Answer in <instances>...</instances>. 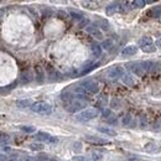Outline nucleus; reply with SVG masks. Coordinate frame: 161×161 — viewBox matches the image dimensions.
<instances>
[{
  "instance_id": "nucleus-19",
  "label": "nucleus",
  "mask_w": 161,
  "mask_h": 161,
  "mask_svg": "<svg viewBox=\"0 0 161 161\" xmlns=\"http://www.w3.org/2000/svg\"><path fill=\"white\" fill-rule=\"evenodd\" d=\"M113 46H114V44H113V41L112 40H104L103 41V44H102V47L104 48V50H108V51H110V50L113 48Z\"/></svg>"
},
{
  "instance_id": "nucleus-34",
  "label": "nucleus",
  "mask_w": 161,
  "mask_h": 161,
  "mask_svg": "<svg viewBox=\"0 0 161 161\" xmlns=\"http://www.w3.org/2000/svg\"><path fill=\"white\" fill-rule=\"evenodd\" d=\"M74 150H77V151H79V150H80V144L79 143H76L74 144Z\"/></svg>"
},
{
  "instance_id": "nucleus-32",
  "label": "nucleus",
  "mask_w": 161,
  "mask_h": 161,
  "mask_svg": "<svg viewBox=\"0 0 161 161\" xmlns=\"http://www.w3.org/2000/svg\"><path fill=\"white\" fill-rule=\"evenodd\" d=\"M153 147H155V145H154V144H147V145L145 146V149L147 150V151H154L155 149H153Z\"/></svg>"
},
{
  "instance_id": "nucleus-37",
  "label": "nucleus",
  "mask_w": 161,
  "mask_h": 161,
  "mask_svg": "<svg viewBox=\"0 0 161 161\" xmlns=\"http://www.w3.org/2000/svg\"><path fill=\"white\" fill-rule=\"evenodd\" d=\"M155 2H157V0H145V3H147V4H153Z\"/></svg>"
},
{
  "instance_id": "nucleus-6",
  "label": "nucleus",
  "mask_w": 161,
  "mask_h": 161,
  "mask_svg": "<svg viewBox=\"0 0 161 161\" xmlns=\"http://www.w3.org/2000/svg\"><path fill=\"white\" fill-rule=\"evenodd\" d=\"M130 68V71H132L134 74L136 76H143L145 73V69L141 65V62H133V63H129L128 66Z\"/></svg>"
},
{
  "instance_id": "nucleus-26",
  "label": "nucleus",
  "mask_w": 161,
  "mask_h": 161,
  "mask_svg": "<svg viewBox=\"0 0 161 161\" xmlns=\"http://www.w3.org/2000/svg\"><path fill=\"white\" fill-rule=\"evenodd\" d=\"M20 129L25 133H34L35 132V128L34 126H29V125H24V126H20Z\"/></svg>"
},
{
  "instance_id": "nucleus-3",
  "label": "nucleus",
  "mask_w": 161,
  "mask_h": 161,
  "mask_svg": "<svg viewBox=\"0 0 161 161\" xmlns=\"http://www.w3.org/2000/svg\"><path fill=\"white\" fill-rule=\"evenodd\" d=\"M97 117H98V110L94 108H88V109L82 110L79 114H77L76 118L79 122H88V120H92Z\"/></svg>"
},
{
  "instance_id": "nucleus-1",
  "label": "nucleus",
  "mask_w": 161,
  "mask_h": 161,
  "mask_svg": "<svg viewBox=\"0 0 161 161\" xmlns=\"http://www.w3.org/2000/svg\"><path fill=\"white\" fill-rule=\"evenodd\" d=\"M31 110L41 115H50L52 113V107L46 102H36L31 104Z\"/></svg>"
},
{
  "instance_id": "nucleus-24",
  "label": "nucleus",
  "mask_w": 161,
  "mask_h": 161,
  "mask_svg": "<svg viewBox=\"0 0 161 161\" xmlns=\"http://www.w3.org/2000/svg\"><path fill=\"white\" fill-rule=\"evenodd\" d=\"M133 5H134V8L141 9V8H144V5H145V0H134Z\"/></svg>"
},
{
  "instance_id": "nucleus-33",
  "label": "nucleus",
  "mask_w": 161,
  "mask_h": 161,
  "mask_svg": "<svg viewBox=\"0 0 161 161\" xmlns=\"http://www.w3.org/2000/svg\"><path fill=\"white\" fill-rule=\"evenodd\" d=\"M0 161H8V156H6V155H3V154H0Z\"/></svg>"
},
{
  "instance_id": "nucleus-15",
  "label": "nucleus",
  "mask_w": 161,
  "mask_h": 161,
  "mask_svg": "<svg viewBox=\"0 0 161 161\" xmlns=\"http://www.w3.org/2000/svg\"><path fill=\"white\" fill-rule=\"evenodd\" d=\"M151 44H153V38H151V37H147V36L141 37V38L139 40V42H138V45H139L140 47H144V46L151 45Z\"/></svg>"
},
{
  "instance_id": "nucleus-36",
  "label": "nucleus",
  "mask_w": 161,
  "mask_h": 161,
  "mask_svg": "<svg viewBox=\"0 0 161 161\" xmlns=\"http://www.w3.org/2000/svg\"><path fill=\"white\" fill-rule=\"evenodd\" d=\"M132 161H147V160H141V159H134V157H130Z\"/></svg>"
},
{
  "instance_id": "nucleus-11",
  "label": "nucleus",
  "mask_w": 161,
  "mask_h": 161,
  "mask_svg": "<svg viewBox=\"0 0 161 161\" xmlns=\"http://www.w3.org/2000/svg\"><path fill=\"white\" fill-rule=\"evenodd\" d=\"M123 82H124V84H126L129 87H134L135 86V79H134V77L132 74H124L123 76Z\"/></svg>"
},
{
  "instance_id": "nucleus-41",
  "label": "nucleus",
  "mask_w": 161,
  "mask_h": 161,
  "mask_svg": "<svg viewBox=\"0 0 161 161\" xmlns=\"http://www.w3.org/2000/svg\"><path fill=\"white\" fill-rule=\"evenodd\" d=\"M38 161H48V160H44V159H41V160H38Z\"/></svg>"
},
{
  "instance_id": "nucleus-25",
  "label": "nucleus",
  "mask_w": 161,
  "mask_h": 161,
  "mask_svg": "<svg viewBox=\"0 0 161 161\" xmlns=\"http://www.w3.org/2000/svg\"><path fill=\"white\" fill-rule=\"evenodd\" d=\"M102 159H103V155L100 154V153L94 151V153L92 154V160H93V161H102Z\"/></svg>"
},
{
  "instance_id": "nucleus-39",
  "label": "nucleus",
  "mask_w": 161,
  "mask_h": 161,
  "mask_svg": "<svg viewBox=\"0 0 161 161\" xmlns=\"http://www.w3.org/2000/svg\"><path fill=\"white\" fill-rule=\"evenodd\" d=\"M8 161H21V160H20L19 157H13L11 160H8Z\"/></svg>"
},
{
  "instance_id": "nucleus-29",
  "label": "nucleus",
  "mask_w": 161,
  "mask_h": 161,
  "mask_svg": "<svg viewBox=\"0 0 161 161\" xmlns=\"http://www.w3.org/2000/svg\"><path fill=\"white\" fill-rule=\"evenodd\" d=\"M107 122L110 123V124H115V123H117V118L113 117V115H110L109 118H107Z\"/></svg>"
},
{
  "instance_id": "nucleus-22",
  "label": "nucleus",
  "mask_w": 161,
  "mask_h": 161,
  "mask_svg": "<svg viewBox=\"0 0 161 161\" xmlns=\"http://www.w3.org/2000/svg\"><path fill=\"white\" fill-rule=\"evenodd\" d=\"M97 21H98L99 26L102 27L103 30H109V27H110V26H109V23L107 21V20H104V19H98Z\"/></svg>"
},
{
  "instance_id": "nucleus-23",
  "label": "nucleus",
  "mask_w": 161,
  "mask_h": 161,
  "mask_svg": "<svg viewBox=\"0 0 161 161\" xmlns=\"http://www.w3.org/2000/svg\"><path fill=\"white\" fill-rule=\"evenodd\" d=\"M132 120H133L132 115H129V114H126V115H125V117L123 118V125H125V126L130 125V124H132Z\"/></svg>"
},
{
  "instance_id": "nucleus-12",
  "label": "nucleus",
  "mask_w": 161,
  "mask_h": 161,
  "mask_svg": "<svg viewBox=\"0 0 161 161\" xmlns=\"http://www.w3.org/2000/svg\"><path fill=\"white\" fill-rule=\"evenodd\" d=\"M146 15H149V16H155V17L161 16V6L159 5V6H154V8H151V9H150L149 11L146 13Z\"/></svg>"
},
{
  "instance_id": "nucleus-38",
  "label": "nucleus",
  "mask_w": 161,
  "mask_h": 161,
  "mask_svg": "<svg viewBox=\"0 0 161 161\" xmlns=\"http://www.w3.org/2000/svg\"><path fill=\"white\" fill-rule=\"evenodd\" d=\"M76 160H77V161H88L87 159H83V157H77Z\"/></svg>"
},
{
  "instance_id": "nucleus-21",
  "label": "nucleus",
  "mask_w": 161,
  "mask_h": 161,
  "mask_svg": "<svg viewBox=\"0 0 161 161\" xmlns=\"http://www.w3.org/2000/svg\"><path fill=\"white\" fill-rule=\"evenodd\" d=\"M141 50L144 52H146V53H151V52H155L156 51V46L155 45H147V46H144V47H141Z\"/></svg>"
},
{
  "instance_id": "nucleus-30",
  "label": "nucleus",
  "mask_w": 161,
  "mask_h": 161,
  "mask_svg": "<svg viewBox=\"0 0 161 161\" xmlns=\"http://www.w3.org/2000/svg\"><path fill=\"white\" fill-rule=\"evenodd\" d=\"M110 115H113L112 114V110H109V109H105V110H103V117L107 119V118H109Z\"/></svg>"
},
{
  "instance_id": "nucleus-13",
  "label": "nucleus",
  "mask_w": 161,
  "mask_h": 161,
  "mask_svg": "<svg viewBox=\"0 0 161 161\" xmlns=\"http://www.w3.org/2000/svg\"><path fill=\"white\" fill-rule=\"evenodd\" d=\"M87 141H90V143H94V144H100V145H103V144H108L107 140H103V139H99L97 136H87L86 138Z\"/></svg>"
},
{
  "instance_id": "nucleus-27",
  "label": "nucleus",
  "mask_w": 161,
  "mask_h": 161,
  "mask_svg": "<svg viewBox=\"0 0 161 161\" xmlns=\"http://www.w3.org/2000/svg\"><path fill=\"white\" fill-rule=\"evenodd\" d=\"M30 147H31L32 150H36V151H40V150L44 149V146L41 144H31V145H30Z\"/></svg>"
},
{
  "instance_id": "nucleus-8",
  "label": "nucleus",
  "mask_w": 161,
  "mask_h": 161,
  "mask_svg": "<svg viewBox=\"0 0 161 161\" xmlns=\"http://www.w3.org/2000/svg\"><path fill=\"white\" fill-rule=\"evenodd\" d=\"M36 139L40 140V141H46V143H57L58 140L53 136H51L47 133H44V132H38L36 134Z\"/></svg>"
},
{
  "instance_id": "nucleus-5",
  "label": "nucleus",
  "mask_w": 161,
  "mask_h": 161,
  "mask_svg": "<svg viewBox=\"0 0 161 161\" xmlns=\"http://www.w3.org/2000/svg\"><path fill=\"white\" fill-rule=\"evenodd\" d=\"M108 78L110 79H118L120 77L124 76V68L120 67V66H115V67H112L108 69V73H107Z\"/></svg>"
},
{
  "instance_id": "nucleus-35",
  "label": "nucleus",
  "mask_w": 161,
  "mask_h": 161,
  "mask_svg": "<svg viewBox=\"0 0 161 161\" xmlns=\"http://www.w3.org/2000/svg\"><path fill=\"white\" fill-rule=\"evenodd\" d=\"M156 47L157 48H161V38H159L157 41H156Z\"/></svg>"
},
{
  "instance_id": "nucleus-14",
  "label": "nucleus",
  "mask_w": 161,
  "mask_h": 161,
  "mask_svg": "<svg viewBox=\"0 0 161 161\" xmlns=\"http://www.w3.org/2000/svg\"><path fill=\"white\" fill-rule=\"evenodd\" d=\"M98 132L100 133H103V134H107L109 136H115L117 135V132L113 129H110V128H103V126H99L98 128Z\"/></svg>"
},
{
  "instance_id": "nucleus-20",
  "label": "nucleus",
  "mask_w": 161,
  "mask_h": 161,
  "mask_svg": "<svg viewBox=\"0 0 161 161\" xmlns=\"http://www.w3.org/2000/svg\"><path fill=\"white\" fill-rule=\"evenodd\" d=\"M32 78H34V76H32L31 73H30V72L23 73V76H21V80H23L24 83H29V82H31Z\"/></svg>"
},
{
  "instance_id": "nucleus-40",
  "label": "nucleus",
  "mask_w": 161,
  "mask_h": 161,
  "mask_svg": "<svg viewBox=\"0 0 161 161\" xmlns=\"http://www.w3.org/2000/svg\"><path fill=\"white\" fill-rule=\"evenodd\" d=\"M24 161H36L35 159H32V157H27L26 160H24Z\"/></svg>"
},
{
  "instance_id": "nucleus-9",
  "label": "nucleus",
  "mask_w": 161,
  "mask_h": 161,
  "mask_svg": "<svg viewBox=\"0 0 161 161\" xmlns=\"http://www.w3.org/2000/svg\"><path fill=\"white\" fill-rule=\"evenodd\" d=\"M119 10V2H114V3H112V4H109L107 8H105V13H107V15H114L117 11Z\"/></svg>"
},
{
  "instance_id": "nucleus-28",
  "label": "nucleus",
  "mask_w": 161,
  "mask_h": 161,
  "mask_svg": "<svg viewBox=\"0 0 161 161\" xmlns=\"http://www.w3.org/2000/svg\"><path fill=\"white\" fill-rule=\"evenodd\" d=\"M37 80L40 83H42L44 82V79H42V72H41V69L37 68Z\"/></svg>"
},
{
  "instance_id": "nucleus-16",
  "label": "nucleus",
  "mask_w": 161,
  "mask_h": 161,
  "mask_svg": "<svg viewBox=\"0 0 161 161\" xmlns=\"http://www.w3.org/2000/svg\"><path fill=\"white\" fill-rule=\"evenodd\" d=\"M16 107L17 108H29L31 107V102L29 99H20V100H16Z\"/></svg>"
},
{
  "instance_id": "nucleus-2",
  "label": "nucleus",
  "mask_w": 161,
  "mask_h": 161,
  "mask_svg": "<svg viewBox=\"0 0 161 161\" xmlns=\"http://www.w3.org/2000/svg\"><path fill=\"white\" fill-rule=\"evenodd\" d=\"M87 102L84 99H80V98H72L69 102L67 103V110L71 113H76L78 110L83 109L86 107Z\"/></svg>"
},
{
  "instance_id": "nucleus-10",
  "label": "nucleus",
  "mask_w": 161,
  "mask_h": 161,
  "mask_svg": "<svg viewBox=\"0 0 161 161\" xmlns=\"http://www.w3.org/2000/svg\"><path fill=\"white\" fill-rule=\"evenodd\" d=\"M136 52H138V47L136 46H126L122 51V55L124 57H128V56H134Z\"/></svg>"
},
{
  "instance_id": "nucleus-4",
  "label": "nucleus",
  "mask_w": 161,
  "mask_h": 161,
  "mask_svg": "<svg viewBox=\"0 0 161 161\" xmlns=\"http://www.w3.org/2000/svg\"><path fill=\"white\" fill-rule=\"evenodd\" d=\"M80 86H82L89 93L96 94V93L99 92V86H98V83L96 82V80H93V79H86V80H83V82L80 83Z\"/></svg>"
},
{
  "instance_id": "nucleus-7",
  "label": "nucleus",
  "mask_w": 161,
  "mask_h": 161,
  "mask_svg": "<svg viewBox=\"0 0 161 161\" xmlns=\"http://www.w3.org/2000/svg\"><path fill=\"white\" fill-rule=\"evenodd\" d=\"M86 31H87L89 35H92L94 38H97V40H103V34H102V31H100V30H99L97 26H94V25L87 26Z\"/></svg>"
},
{
  "instance_id": "nucleus-31",
  "label": "nucleus",
  "mask_w": 161,
  "mask_h": 161,
  "mask_svg": "<svg viewBox=\"0 0 161 161\" xmlns=\"http://www.w3.org/2000/svg\"><path fill=\"white\" fill-rule=\"evenodd\" d=\"M112 107L113 108H119L120 107V102H119V100H117V99H113L112 100Z\"/></svg>"
},
{
  "instance_id": "nucleus-18",
  "label": "nucleus",
  "mask_w": 161,
  "mask_h": 161,
  "mask_svg": "<svg viewBox=\"0 0 161 161\" xmlns=\"http://www.w3.org/2000/svg\"><path fill=\"white\" fill-rule=\"evenodd\" d=\"M92 52H93V55L96 57H99L100 55H102V47H100L99 45H97V44H93L92 45Z\"/></svg>"
},
{
  "instance_id": "nucleus-17",
  "label": "nucleus",
  "mask_w": 161,
  "mask_h": 161,
  "mask_svg": "<svg viewBox=\"0 0 161 161\" xmlns=\"http://www.w3.org/2000/svg\"><path fill=\"white\" fill-rule=\"evenodd\" d=\"M69 14L72 15V17L73 19H76V20H78V21H82L83 20V14L80 13V11H77V10H69Z\"/></svg>"
}]
</instances>
